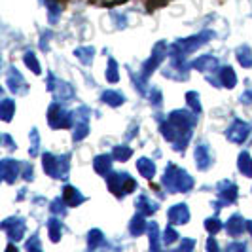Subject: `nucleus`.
I'll list each match as a JSON object with an SVG mask.
<instances>
[{"instance_id": "f257e3e1", "label": "nucleus", "mask_w": 252, "mask_h": 252, "mask_svg": "<svg viewBox=\"0 0 252 252\" xmlns=\"http://www.w3.org/2000/svg\"><path fill=\"white\" fill-rule=\"evenodd\" d=\"M197 124V114L188 112V110H175L169 114L167 122L161 126V135L165 140H169L173 144V148L177 152H184L191 137V129Z\"/></svg>"}, {"instance_id": "f03ea898", "label": "nucleus", "mask_w": 252, "mask_h": 252, "mask_svg": "<svg viewBox=\"0 0 252 252\" xmlns=\"http://www.w3.org/2000/svg\"><path fill=\"white\" fill-rule=\"evenodd\" d=\"M163 186L171 193H180V191H189L193 188V178L189 177L184 169H180L177 165L169 163L165 169Z\"/></svg>"}, {"instance_id": "7ed1b4c3", "label": "nucleus", "mask_w": 252, "mask_h": 252, "mask_svg": "<svg viewBox=\"0 0 252 252\" xmlns=\"http://www.w3.org/2000/svg\"><path fill=\"white\" fill-rule=\"evenodd\" d=\"M106 182H108V188L114 195L122 197V195H127L131 193L133 189H137V180L133 177H129L127 173H108L106 175Z\"/></svg>"}, {"instance_id": "20e7f679", "label": "nucleus", "mask_w": 252, "mask_h": 252, "mask_svg": "<svg viewBox=\"0 0 252 252\" xmlns=\"http://www.w3.org/2000/svg\"><path fill=\"white\" fill-rule=\"evenodd\" d=\"M42 165H44V171L53 178H66L68 177V156H53V154H44L42 156Z\"/></svg>"}, {"instance_id": "39448f33", "label": "nucleus", "mask_w": 252, "mask_h": 252, "mask_svg": "<svg viewBox=\"0 0 252 252\" xmlns=\"http://www.w3.org/2000/svg\"><path fill=\"white\" fill-rule=\"evenodd\" d=\"M48 122L53 129H64L72 126V114H68L59 102H53L48 112Z\"/></svg>"}, {"instance_id": "423d86ee", "label": "nucleus", "mask_w": 252, "mask_h": 252, "mask_svg": "<svg viewBox=\"0 0 252 252\" xmlns=\"http://www.w3.org/2000/svg\"><path fill=\"white\" fill-rule=\"evenodd\" d=\"M72 127H74V140H84L89 133V110L86 106L78 108L72 114Z\"/></svg>"}, {"instance_id": "0eeeda50", "label": "nucleus", "mask_w": 252, "mask_h": 252, "mask_svg": "<svg viewBox=\"0 0 252 252\" xmlns=\"http://www.w3.org/2000/svg\"><path fill=\"white\" fill-rule=\"evenodd\" d=\"M165 57H167V42H158V44L154 46L152 57L144 63V66H142V78H148L150 72H154L159 64L163 63Z\"/></svg>"}, {"instance_id": "6e6552de", "label": "nucleus", "mask_w": 252, "mask_h": 252, "mask_svg": "<svg viewBox=\"0 0 252 252\" xmlns=\"http://www.w3.org/2000/svg\"><path fill=\"white\" fill-rule=\"evenodd\" d=\"M251 129L252 127L247 124V122H243V120H235L229 129L226 131V137L231 142H235V144H243L245 140L249 139V135H251Z\"/></svg>"}, {"instance_id": "1a4fd4ad", "label": "nucleus", "mask_w": 252, "mask_h": 252, "mask_svg": "<svg viewBox=\"0 0 252 252\" xmlns=\"http://www.w3.org/2000/svg\"><path fill=\"white\" fill-rule=\"evenodd\" d=\"M2 229L12 241H21L25 235V222L21 218H8L2 222Z\"/></svg>"}, {"instance_id": "9d476101", "label": "nucleus", "mask_w": 252, "mask_h": 252, "mask_svg": "<svg viewBox=\"0 0 252 252\" xmlns=\"http://www.w3.org/2000/svg\"><path fill=\"white\" fill-rule=\"evenodd\" d=\"M169 222L173 224V226H184V224H188L189 220V209L186 203H178L175 207H171L169 209Z\"/></svg>"}, {"instance_id": "9b49d317", "label": "nucleus", "mask_w": 252, "mask_h": 252, "mask_svg": "<svg viewBox=\"0 0 252 252\" xmlns=\"http://www.w3.org/2000/svg\"><path fill=\"white\" fill-rule=\"evenodd\" d=\"M19 171H21L19 161H15V159H2V163H0V175L4 178V182L13 184L17 180V177L21 175Z\"/></svg>"}, {"instance_id": "f8f14e48", "label": "nucleus", "mask_w": 252, "mask_h": 252, "mask_svg": "<svg viewBox=\"0 0 252 252\" xmlns=\"http://www.w3.org/2000/svg\"><path fill=\"white\" fill-rule=\"evenodd\" d=\"M216 191H218V197L222 199V203H227V205L235 201V199H237V195H239L237 186H235L231 180H222V182L218 184Z\"/></svg>"}, {"instance_id": "ddd939ff", "label": "nucleus", "mask_w": 252, "mask_h": 252, "mask_svg": "<svg viewBox=\"0 0 252 252\" xmlns=\"http://www.w3.org/2000/svg\"><path fill=\"white\" fill-rule=\"evenodd\" d=\"M195 165L197 169L201 171H207L211 165H213V154H211V148L205 146V144H199L195 148Z\"/></svg>"}, {"instance_id": "4468645a", "label": "nucleus", "mask_w": 252, "mask_h": 252, "mask_svg": "<svg viewBox=\"0 0 252 252\" xmlns=\"http://www.w3.org/2000/svg\"><path fill=\"white\" fill-rule=\"evenodd\" d=\"M247 222H249V220H245L243 216L233 215L226 224L227 235H231V237H239V235H243V231L247 229Z\"/></svg>"}, {"instance_id": "2eb2a0df", "label": "nucleus", "mask_w": 252, "mask_h": 252, "mask_svg": "<svg viewBox=\"0 0 252 252\" xmlns=\"http://www.w3.org/2000/svg\"><path fill=\"white\" fill-rule=\"evenodd\" d=\"M6 84H8L10 91H13V93H23V91H27L25 80H23V76L19 74L17 68H12V70L8 72V76H6Z\"/></svg>"}, {"instance_id": "dca6fc26", "label": "nucleus", "mask_w": 252, "mask_h": 252, "mask_svg": "<svg viewBox=\"0 0 252 252\" xmlns=\"http://www.w3.org/2000/svg\"><path fill=\"white\" fill-rule=\"evenodd\" d=\"M63 199L66 201L68 207H78L86 201V197L80 193V189H76L74 186H64L63 189Z\"/></svg>"}, {"instance_id": "f3484780", "label": "nucleus", "mask_w": 252, "mask_h": 252, "mask_svg": "<svg viewBox=\"0 0 252 252\" xmlns=\"http://www.w3.org/2000/svg\"><path fill=\"white\" fill-rule=\"evenodd\" d=\"M112 158L114 156H108V154H101V156H97L95 159H93V169L99 173V175H108L110 173V169H112Z\"/></svg>"}, {"instance_id": "a211bd4d", "label": "nucleus", "mask_w": 252, "mask_h": 252, "mask_svg": "<svg viewBox=\"0 0 252 252\" xmlns=\"http://www.w3.org/2000/svg\"><path fill=\"white\" fill-rule=\"evenodd\" d=\"M218 61H216L213 55H201V57H197L191 66L193 68H197V70H201V72H211V70H215Z\"/></svg>"}, {"instance_id": "6ab92c4d", "label": "nucleus", "mask_w": 252, "mask_h": 252, "mask_svg": "<svg viewBox=\"0 0 252 252\" xmlns=\"http://www.w3.org/2000/svg\"><path fill=\"white\" fill-rule=\"evenodd\" d=\"M218 84L220 86H224L227 89H233L235 88V84H237V76L233 72V68L231 66H224V68H220V80H218Z\"/></svg>"}, {"instance_id": "aec40b11", "label": "nucleus", "mask_w": 252, "mask_h": 252, "mask_svg": "<svg viewBox=\"0 0 252 252\" xmlns=\"http://www.w3.org/2000/svg\"><path fill=\"white\" fill-rule=\"evenodd\" d=\"M137 169H139L140 177L148 178V180L156 177V163L152 159H148V158H140L139 161H137Z\"/></svg>"}, {"instance_id": "412c9836", "label": "nucleus", "mask_w": 252, "mask_h": 252, "mask_svg": "<svg viewBox=\"0 0 252 252\" xmlns=\"http://www.w3.org/2000/svg\"><path fill=\"white\" fill-rule=\"evenodd\" d=\"M137 209H139L144 216H150L158 211V203L152 201L148 195H140L139 199H137Z\"/></svg>"}, {"instance_id": "4be33fe9", "label": "nucleus", "mask_w": 252, "mask_h": 252, "mask_svg": "<svg viewBox=\"0 0 252 252\" xmlns=\"http://www.w3.org/2000/svg\"><path fill=\"white\" fill-rule=\"evenodd\" d=\"M102 102H104V104H108V106H120V104H124V102H126V97H124L120 91H112V89H108V91H104V93H102Z\"/></svg>"}, {"instance_id": "5701e85b", "label": "nucleus", "mask_w": 252, "mask_h": 252, "mask_svg": "<svg viewBox=\"0 0 252 252\" xmlns=\"http://www.w3.org/2000/svg\"><path fill=\"white\" fill-rule=\"evenodd\" d=\"M239 171L245 177H252V158L249 152H241L239 154V161H237Z\"/></svg>"}, {"instance_id": "b1692460", "label": "nucleus", "mask_w": 252, "mask_h": 252, "mask_svg": "<svg viewBox=\"0 0 252 252\" xmlns=\"http://www.w3.org/2000/svg\"><path fill=\"white\" fill-rule=\"evenodd\" d=\"M144 229H146V222H144V215L140 213V215H137L131 220V224H129V233H131L133 237H139Z\"/></svg>"}, {"instance_id": "393cba45", "label": "nucleus", "mask_w": 252, "mask_h": 252, "mask_svg": "<svg viewBox=\"0 0 252 252\" xmlns=\"http://www.w3.org/2000/svg\"><path fill=\"white\" fill-rule=\"evenodd\" d=\"M48 233H50V239L53 243H57V241L61 239V235H63V224L57 218H51L50 222H48Z\"/></svg>"}, {"instance_id": "a878e982", "label": "nucleus", "mask_w": 252, "mask_h": 252, "mask_svg": "<svg viewBox=\"0 0 252 252\" xmlns=\"http://www.w3.org/2000/svg\"><path fill=\"white\" fill-rule=\"evenodd\" d=\"M13 114H15V102L12 99H4V101L0 102V116H2V120L10 122L13 118Z\"/></svg>"}, {"instance_id": "bb28decb", "label": "nucleus", "mask_w": 252, "mask_h": 252, "mask_svg": "<svg viewBox=\"0 0 252 252\" xmlns=\"http://www.w3.org/2000/svg\"><path fill=\"white\" fill-rule=\"evenodd\" d=\"M237 61H239L245 68H251L252 66V51L249 46H243L237 50Z\"/></svg>"}, {"instance_id": "cd10ccee", "label": "nucleus", "mask_w": 252, "mask_h": 252, "mask_svg": "<svg viewBox=\"0 0 252 252\" xmlns=\"http://www.w3.org/2000/svg\"><path fill=\"white\" fill-rule=\"evenodd\" d=\"M74 55H76V59H80L84 64H91L93 55H95V50L89 48V46H86V48H78V50L74 51Z\"/></svg>"}, {"instance_id": "c85d7f7f", "label": "nucleus", "mask_w": 252, "mask_h": 252, "mask_svg": "<svg viewBox=\"0 0 252 252\" xmlns=\"http://www.w3.org/2000/svg\"><path fill=\"white\" fill-rule=\"evenodd\" d=\"M104 76H106V80H108L110 84H116V82H120V72H118V63L114 61L112 57L108 59V68H106V72H104Z\"/></svg>"}, {"instance_id": "c756f323", "label": "nucleus", "mask_w": 252, "mask_h": 252, "mask_svg": "<svg viewBox=\"0 0 252 252\" xmlns=\"http://www.w3.org/2000/svg\"><path fill=\"white\" fill-rule=\"evenodd\" d=\"M186 101H188V106L193 110V112L201 114V101H199V93H195V91H188V93H186Z\"/></svg>"}, {"instance_id": "7c9ffc66", "label": "nucleus", "mask_w": 252, "mask_h": 252, "mask_svg": "<svg viewBox=\"0 0 252 252\" xmlns=\"http://www.w3.org/2000/svg\"><path fill=\"white\" fill-rule=\"evenodd\" d=\"M112 156L114 159H118V161H127L133 156V150L129 146H116L112 150Z\"/></svg>"}, {"instance_id": "2f4dec72", "label": "nucleus", "mask_w": 252, "mask_h": 252, "mask_svg": "<svg viewBox=\"0 0 252 252\" xmlns=\"http://www.w3.org/2000/svg\"><path fill=\"white\" fill-rule=\"evenodd\" d=\"M102 243H104V237H102V233L99 229H93V231H89L88 235V245L89 249L93 251V249H97V247H101Z\"/></svg>"}, {"instance_id": "473e14b6", "label": "nucleus", "mask_w": 252, "mask_h": 252, "mask_svg": "<svg viewBox=\"0 0 252 252\" xmlns=\"http://www.w3.org/2000/svg\"><path fill=\"white\" fill-rule=\"evenodd\" d=\"M23 61H25V64L34 72V74H40L42 70H40V63H38V59H36V55L32 53V51H27L25 53V57H23Z\"/></svg>"}, {"instance_id": "72a5a7b5", "label": "nucleus", "mask_w": 252, "mask_h": 252, "mask_svg": "<svg viewBox=\"0 0 252 252\" xmlns=\"http://www.w3.org/2000/svg\"><path fill=\"white\" fill-rule=\"evenodd\" d=\"M148 233H150V249L152 251H158L161 245H159V235H158V224L152 222L148 226Z\"/></svg>"}, {"instance_id": "f704fd0d", "label": "nucleus", "mask_w": 252, "mask_h": 252, "mask_svg": "<svg viewBox=\"0 0 252 252\" xmlns=\"http://www.w3.org/2000/svg\"><path fill=\"white\" fill-rule=\"evenodd\" d=\"M205 229H207L211 235H216V233L222 229V224L218 222V218H209V220L205 222Z\"/></svg>"}, {"instance_id": "c9c22d12", "label": "nucleus", "mask_w": 252, "mask_h": 252, "mask_svg": "<svg viewBox=\"0 0 252 252\" xmlns=\"http://www.w3.org/2000/svg\"><path fill=\"white\" fill-rule=\"evenodd\" d=\"M177 239H178L177 229H175L173 226L165 227V233H163V243H165V245H173V243H175Z\"/></svg>"}, {"instance_id": "e433bc0d", "label": "nucleus", "mask_w": 252, "mask_h": 252, "mask_svg": "<svg viewBox=\"0 0 252 252\" xmlns=\"http://www.w3.org/2000/svg\"><path fill=\"white\" fill-rule=\"evenodd\" d=\"M31 140H32V144H31L29 152H31V158H34V156H38V148H40V137H38L36 129L31 131Z\"/></svg>"}, {"instance_id": "4c0bfd02", "label": "nucleus", "mask_w": 252, "mask_h": 252, "mask_svg": "<svg viewBox=\"0 0 252 252\" xmlns=\"http://www.w3.org/2000/svg\"><path fill=\"white\" fill-rule=\"evenodd\" d=\"M64 205H66V201H64V199H55V201L51 203V213H53V215L64 216V213H66Z\"/></svg>"}, {"instance_id": "58836bf2", "label": "nucleus", "mask_w": 252, "mask_h": 252, "mask_svg": "<svg viewBox=\"0 0 252 252\" xmlns=\"http://www.w3.org/2000/svg\"><path fill=\"white\" fill-rule=\"evenodd\" d=\"M46 6L50 8V19L51 21H55V19H57V15L61 13V6H59V4H55V2H51V0L46 2Z\"/></svg>"}, {"instance_id": "ea45409f", "label": "nucleus", "mask_w": 252, "mask_h": 252, "mask_svg": "<svg viewBox=\"0 0 252 252\" xmlns=\"http://www.w3.org/2000/svg\"><path fill=\"white\" fill-rule=\"evenodd\" d=\"M27 249H29V251H40V249H42V247H40V241H38L36 235H32V239L27 243Z\"/></svg>"}, {"instance_id": "a19ab883", "label": "nucleus", "mask_w": 252, "mask_h": 252, "mask_svg": "<svg viewBox=\"0 0 252 252\" xmlns=\"http://www.w3.org/2000/svg\"><path fill=\"white\" fill-rule=\"evenodd\" d=\"M193 247H195V241L193 239H182V243H180L178 249H180V251H191Z\"/></svg>"}, {"instance_id": "79ce46f5", "label": "nucleus", "mask_w": 252, "mask_h": 252, "mask_svg": "<svg viewBox=\"0 0 252 252\" xmlns=\"http://www.w3.org/2000/svg\"><path fill=\"white\" fill-rule=\"evenodd\" d=\"M23 178L25 180H32V165L29 163L23 165Z\"/></svg>"}, {"instance_id": "37998d69", "label": "nucleus", "mask_w": 252, "mask_h": 252, "mask_svg": "<svg viewBox=\"0 0 252 252\" xmlns=\"http://www.w3.org/2000/svg\"><path fill=\"white\" fill-rule=\"evenodd\" d=\"M241 102H247V104H249V102H252V91L243 93V95H241Z\"/></svg>"}, {"instance_id": "c03bdc74", "label": "nucleus", "mask_w": 252, "mask_h": 252, "mask_svg": "<svg viewBox=\"0 0 252 252\" xmlns=\"http://www.w3.org/2000/svg\"><path fill=\"white\" fill-rule=\"evenodd\" d=\"M227 251H245V243H235V245H229Z\"/></svg>"}, {"instance_id": "a18cd8bd", "label": "nucleus", "mask_w": 252, "mask_h": 252, "mask_svg": "<svg viewBox=\"0 0 252 252\" xmlns=\"http://www.w3.org/2000/svg\"><path fill=\"white\" fill-rule=\"evenodd\" d=\"M2 140H4L6 148H13V146H15V144L12 142V139H10V135H2Z\"/></svg>"}, {"instance_id": "49530a36", "label": "nucleus", "mask_w": 252, "mask_h": 252, "mask_svg": "<svg viewBox=\"0 0 252 252\" xmlns=\"http://www.w3.org/2000/svg\"><path fill=\"white\" fill-rule=\"evenodd\" d=\"M207 249H209V251H218V245H216V241L213 239V237L207 241Z\"/></svg>"}, {"instance_id": "de8ad7c7", "label": "nucleus", "mask_w": 252, "mask_h": 252, "mask_svg": "<svg viewBox=\"0 0 252 252\" xmlns=\"http://www.w3.org/2000/svg\"><path fill=\"white\" fill-rule=\"evenodd\" d=\"M247 229H249V231L252 233V222H247Z\"/></svg>"}]
</instances>
